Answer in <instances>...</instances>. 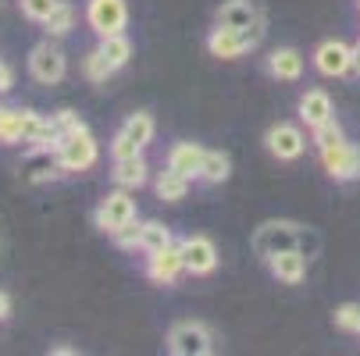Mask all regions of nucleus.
I'll list each match as a JSON object with an SVG mask.
<instances>
[{"label": "nucleus", "instance_id": "4be33fe9", "mask_svg": "<svg viewBox=\"0 0 360 356\" xmlns=\"http://www.w3.org/2000/svg\"><path fill=\"white\" fill-rule=\"evenodd\" d=\"M172 228L161 225V221H143V235H139V249L143 253H158L165 246H172Z\"/></svg>", "mask_w": 360, "mask_h": 356}, {"label": "nucleus", "instance_id": "dca6fc26", "mask_svg": "<svg viewBox=\"0 0 360 356\" xmlns=\"http://www.w3.org/2000/svg\"><path fill=\"white\" fill-rule=\"evenodd\" d=\"M268 72L278 79V82H296L303 75V54L292 46H278L268 54Z\"/></svg>", "mask_w": 360, "mask_h": 356}, {"label": "nucleus", "instance_id": "0eeeda50", "mask_svg": "<svg viewBox=\"0 0 360 356\" xmlns=\"http://www.w3.org/2000/svg\"><path fill=\"white\" fill-rule=\"evenodd\" d=\"M179 249H182V261H186L189 275H196V278L214 275V268H218V246L207 235H186L179 242Z\"/></svg>", "mask_w": 360, "mask_h": 356}, {"label": "nucleus", "instance_id": "5701e85b", "mask_svg": "<svg viewBox=\"0 0 360 356\" xmlns=\"http://www.w3.org/2000/svg\"><path fill=\"white\" fill-rule=\"evenodd\" d=\"M122 132H125L129 139H136L139 146H150V143H153V118H150L146 111H136V114L125 118Z\"/></svg>", "mask_w": 360, "mask_h": 356}, {"label": "nucleus", "instance_id": "423d86ee", "mask_svg": "<svg viewBox=\"0 0 360 356\" xmlns=\"http://www.w3.org/2000/svg\"><path fill=\"white\" fill-rule=\"evenodd\" d=\"M86 22H89V29L96 36H115V32H125L129 8H125V0H89Z\"/></svg>", "mask_w": 360, "mask_h": 356}, {"label": "nucleus", "instance_id": "f704fd0d", "mask_svg": "<svg viewBox=\"0 0 360 356\" xmlns=\"http://www.w3.org/2000/svg\"><path fill=\"white\" fill-rule=\"evenodd\" d=\"M11 314V299H8V292H0V321H4Z\"/></svg>", "mask_w": 360, "mask_h": 356}, {"label": "nucleus", "instance_id": "b1692460", "mask_svg": "<svg viewBox=\"0 0 360 356\" xmlns=\"http://www.w3.org/2000/svg\"><path fill=\"white\" fill-rule=\"evenodd\" d=\"M22 107H0V143L15 146L22 143Z\"/></svg>", "mask_w": 360, "mask_h": 356}, {"label": "nucleus", "instance_id": "cd10ccee", "mask_svg": "<svg viewBox=\"0 0 360 356\" xmlns=\"http://www.w3.org/2000/svg\"><path fill=\"white\" fill-rule=\"evenodd\" d=\"M61 4V0H18V8H22V15L29 18V22H46L50 15H54V8Z\"/></svg>", "mask_w": 360, "mask_h": 356}, {"label": "nucleus", "instance_id": "a878e982", "mask_svg": "<svg viewBox=\"0 0 360 356\" xmlns=\"http://www.w3.org/2000/svg\"><path fill=\"white\" fill-rule=\"evenodd\" d=\"M82 75H86L89 82H108V79L115 75V65L100 54V46H96V50H89V54L82 58Z\"/></svg>", "mask_w": 360, "mask_h": 356}, {"label": "nucleus", "instance_id": "412c9836", "mask_svg": "<svg viewBox=\"0 0 360 356\" xmlns=\"http://www.w3.org/2000/svg\"><path fill=\"white\" fill-rule=\"evenodd\" d=\"M100 54H104V58L115 65V72H118V68H125V65H129V58H132V43H129V36H125V32L100 36Z\"/></svg>", "mask_w": 360, "mask_h": 356}, {"label": "nucleus", "instance_id": "72a5a7b5", "mask_svg": "<svg viewBox=\"0 0 360 356\" xmlns=\"http://www.w3.org/2000/svg\"><path fill=\"white\" fill-rule=\"evenodd\" d=\"M11 86H15V75H11V68L4 61H0V93H8Z\"/></svg>", "mask_w": 360, "mask_h": 356}, {"label": "nucleus", "instance_id": "7ed1b4c3", "mask_svg": "<svg viewBox=\"0 0 360 356\" xmlns=\"http://www.w3.org/2000/svg\"><path fill=\"white\" fill-rule=\"evenodd\" d=\"M168 352L172 356H211L214 338L207 324H200V321H175L168 328Z\"/></svg>", "mask_w": 360, "mask_h": 356}, {"label": "nucleus", "instance_id": "2f4dec72", "mask_svg": "<svg viewBox=\"0 0 360 356\" xmlns=\"http://www.w3.org/2000/svg\"><path fill=\"white\" fill-rule=\"evenodd\" d=\"M139 154H143V146L118 128L115 139H111V157H115V161H125V157H139Z\"/></svg>", "mask_w": 360, "mask_h": 356}, {"label": "nucleus", "instance_id": "6ab92c4d", "mask_svg": "<svg viewBox=\"0 0 360 356\" xmlns=\"http://www.w3.org/2000/svg\"><path fill=\"white\" fill-rule=\"evenodd\" d=\"M189 182L193 178L179 175L175 168H165V171H158V178H153V192H158V199H165V203H179V199L189 196Z\"/></svg>", "mask_w": 360, "mask_h": 356}, {"label": "nucleus", "instance_id": "1a4fd4ad", "mask_svg": "<svg viewBox=\"0 0 360 356\" xmlns=\"http://www.w3.org/2000/svg\"><path fill=\"white\" fill-rule=\"evenodd\" d=\"M186 271V261H182V249L179 242L158 249V253H146V278L158 282V285H175Z\"/></svg>", "mask_w": 360, "mask_h": 356}, {"label": "nucleus", "instance_id": "20e7f679", "mask_svg": "<svg viewBox=\"0 0 360 356\" xmlns=\"http://www.w3.org/2000/svg\"><path fill=\"white\" fill-rule=\"evenodd\" d=\"M96 157H100V146H96V139H93L89 128L86 132H75V136H65L61 146H58V164H61L65 175L89 171L96 164Z\"/></svg>", "mask_w": 360, "mask_h": 356}, {"label": "nucleus", "instance_id": "f03ea898", "mask_svg": "<svg viewBox=\"0 0 360 356\" xmlns=\"http://www.w3.org/2000/svg\"><path fill=\"white\" fill-rule=\"evenodd\" d=\"M29 75L39 82V86H58L65 75H68V58H65V50L54 43V36L36 43L29 50Z\"/></svg>", "mask_w": 360, "mask_h": 356}, {"label": "nucleus", "instance_id": "aec40b11", "mask_svg": "<svg viewBox=\"0 0 360 356\" xmlns=\"http://www.w3.org/2000/svg\"><path fill=\"white\" fill-rule=\"evenodd\" d=\"M229 175H232L229 154H225V150H207V154H203V168H200V182L221 185V182H229Z\"/></svg>", "mask_w": 360, "mask_h": 356}, {"label": "nucleus", "instance_id": "9b49d317", "mask_svg": "<svg viewBox=\"0 0 360 356\" xmlns=\"http://www.w3.org/2000/svg\"><path fill=\"white\" fill-rule=\"evenodd\" d=\"M314 68L328 79H339V75L353 72V46H346L342 39H325L314 50Z\"/></svg>", "mask_w": 360, "mask_h": 356}, {"label": "nucleus", "instance_id": "bb28decb", "mask_svg": "<svg viewBox=\"0 0 360 356\" xmlns=\"http://www.w3.org/2000/svg\"><path fill=\"white\" fill-rule=\"evenodd\" d=\"M332 321H335V328H339V331L360 335V307H356V303H342V307H335Z\"/></svg>", "mask_w": 360, "mask_h": 356}, {"label": "nucleus", "instance_id": "f257e3e1", "mask_svg": "<svg viewBox=\"0 0 360 356\" xmlns=\"http://www.w3.org/2000/svg\"><path fill=\"white\" fill-rule=\"evenodd\" d=\"M250 246H253L257 257H264V261L275 257V253H285V249H300V253H307V257H314L321 239L311 228L296 225V221H264L253 232Z\"/></svg>", "mask_w": 360, "mask_h": 356}, {"label": "nucleus", "instance_id": "7c9ffc66", "mask_svg": "<svg viewBox=\"0 0 360 356\" xmlns=\"http://www.w3.org/2000/svg\"><path fill=\"white\" fill-rule=\"evenodd\" d=\"M314 143H318V150H328V146H339V143H346V136H342L339 121L332 118V121H325V125H318V128H314Z\"/></svg>", "mask_w": 360, "mask_h": 356}, {"label": "nucleus", "instance_id": "c85d7f7f", "mask_svg": "<svg viewBox=\"0 0 360 356\" xmlns=\"http://www.w3.org/2000/svg\"><path fill=\"white\" fill-rule=\"evenodd\" d=\"M139 235H143V221H139V218H132V221H125L111 239H115V246H118V249H139Z\"/></svg>", "mask_w": 360, "mask_h": 356}, {"label": "nucleus", "instance_id": "e433bc0d", "mask_svg": "<svg viewBox=\"0 0 360 356\" xmlns=\"http://www.w3.org/2000/svg\"><path fill=\"white\" fill-rule=\"evenodd\" d=\"M72 352H75L72 345H54V356H72Z\"/></svg>", "mask_w": 360, "mask_h": 356}, {"label": "nucleus", "instance_id": "a211bd4d", "mask_svg": "<svg viewBox=\"0 0 360 356\" xmlns=\"http://www.w3.org/2000/svg\"><path fill=\"white\" fill-rule=\"evenodd\" d=\"M111 178H115V185H122V189H139V185H146V178H150V164H146L143 154H139V157L115 161Z\"/></svg>", "mask_w": 360, "mask_h": 356}, {"label": "nucleus", "instance_id": "c756f323", "mask_svg": "<svg viewBox=\"0 0 360 356\" xmlns=\"http://www.w3.org/2000/svg\"><path fill=\"white\" fill-rule=\"evenodd\" d=\"M50 118H54V125H58L61 139H65V136H75V132H86V121H82L72 107H61V111H54Z\"/></svg>", "mask_w": 360, "mask_h": 356}, {"label": "nucleus", "instance_id": "c9c22d12", "mask_svg": "<svg viewBox=\"0 0 360 356\" xmlns=\"http://www.w3.org/2000/svg\"><path fill=\"white\" fill-rule=\"evenodd\" d=\"M353 72H356V75H360V43H356V46H353Z\"/></svg>", "mask_w": 360, "mask_h": 356}, {"label": "nucleus", "instance_id": "393cba45", "mask_svg": "<svg viewBox=\"0 0 360 356\" xmlns=\"http://www.w3.org/2000/svg\"><path fill=\"white\" fill-rule=\"evenodd\" d=\"M43 29H46V36H54V39H58V36H68V32L75 29V8L61 0V4L54 8V15L43 22Z\"/></svg>", "mask_w": 360, "mask_h": 356}, {"label": "nucleus", "instance_id": "9d476101", "mask_svg": "<svg viewBox=\"0 0 360 356\" xmlns=\"http://www.w3.org/2000/svg\"><path fill=\"white\" fill-rule=\"evenodd\" d=\"M318 154H321L325 171H328L335 182H353V178H360V146L339 143V146L318 150Z\"/></svg>", "mask_w": 360, "mask_h": 356}, {"label": "nucleus", "instance_id": "ddd939ff", "mask_svg": "<svg viewBox=\"0 0 360 356\" xmlns=\"http://www.w3.org/2000/svg\"><path fill=\"white\" fill-rule=\"evenodd\" d=\"M307 253H300V249H285V253H275V257H268V268H271V275L282 282V285H300L303 278H307Z\"/></svg>", "mask_w": 360, "mask_h": 356}, {"label": "nucleus", "instance_id": "f8f14e48", "mask_svg": "<svg viewBox=\"0 0 360 356\" xmlns=\"http://www.w3.org/2000/svg\"><path fill=\"white\" fill-rule=\"evenodd\" d=\"M332 118H335V107H332V96L325 89H307L300 96V121L307 128H318V125H325Z\"/></svg>", "mask_w": 360, "mask_h": 356}, {"label": "nucleus", "instance_id": "f3484780", "mask_svg": "<svg viewBox=\"0 0 360 356\" xmlns=\"http://www.w3.org/2000/svg\"><path fill=\"white\" fill-rule=\"evenodd\" d=\"M257 18H264L261 8H257V0H225L218 8V25H229V29H246Z\"/></svg>", "mask_w": 360, "mask_h": 356}, {"label": "nucleus", "instance_id": "4468645a", "mask_svg": "<svg viewBox=\"0 0 360 356\" xmlns=\"http://www.w3.org/2000/svg\"><path fill=\"white\" fill-rule=\"evenodd\" d=\"M203 150L200 143H175L172 150H168V168H175L179 175H186V178H200V168H203Z\"/></svg>", "mask_w": 360, "mask_h": 356}, {"label": "nucleus", "instance_id": "2eb2a0df", "mask_svg": "<svg viewBox=\"0 0 360 356\" xmlns=\"http://www.w3.org/2000/svg\"><path fill=\"white\" fill-rule=\"evenodd\" d=\"M207 50H211V58H221V61H236V58L246 54L239 29H229V25H214V29H211V36H207Z\"/></svg>", "mask_w": 360, "mask_h": 356}, {"label": "nucleus", "instance_id": "6e6552de", "mask_svg": "<svg viewBox=\"0 0 360 356\" xmlns=\"http://www.w3.org/2000/svg\"><path fill=\"white\" fill-rule=\"evenodd\" d=\"M264 146H268V154L275 161H296V157H303V150H307V136L300 132V125L278 121V125L268 128Z\"/></svg>", "mask_w": 360, "mask_h": 356}, {"label": "nucleus", "instance_id": "473e14b6", "mask_svg": "<svg viewBox=\"0 0 360 356\" xmlns=\"http://www.w3.org/2000/svg\"><path fill=\"white\" fill-rule=\"evenodd\" d=\"M239 36H243V50H246V54H250V50H257V46H261V39H264V18H257L253 25L239 29Z\"/></svg>", "mask_w": 360, "mask_h": 356}, {"label": "nucleus", "instance_id": "39448f33", "mask_svg": "<svg viewBox=\"0 0 360 356\" xmlns=\"http://www.w3.org/2000/svg\"><path fill=\"white\" fill-rule=\"evenodd\" d=\"M132 218H136V199H132V189H122V185L115 192H108L104 199H100V207L93 211V225L104 235H115Z\"/></svg>", "mask_w": 360, "mask_h": 356}]
</instances>
